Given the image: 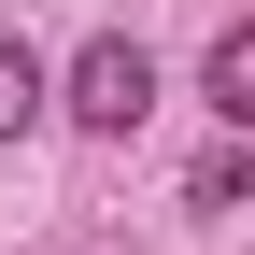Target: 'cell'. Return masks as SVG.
Masks as SVG:
<instances>
[{
    "label": "cell",
    "mask_w": 255,
    "mask_h": 255,
    "mask_svg": "<svg viewBox=\"0 0 255 255\" xmlns=\"http://www.w3.org/2000/svg\"><path fill=\"white\" fill-rule=\"evenodd\" d=\"M57 114H71L85 142H128V128L156 114V57L128 43V28H100V43L71 57V85H57Z\"/></svg>",
    "instance_id": "1"
},
{
    "label": "cell",
    "mask_w": 255,
    "mask_h": 255,
    "mask_svg": "<svg viewBox=\"0 0 255 255\" xmlns=\"http://www.w3.org/2000/svg\"><path fill=\"white\" fill-rule=\"evenodd\" d=\"M199 100H213V128H255V14H241V28H213V57H199Z\"/></svg>",
    "instance_id": "2"
},
{
    "label": "cell",
    "mask_w": 255,
    "mask_h": 255,
    "mask_svg": "<svg viewBox=\"0 0 255 255\" xmlns=\"http://www.w3.org/2000/svg\"><path fill=\"white\" fill-rule=\"evenodd\" d=\"M184 213H255V128H227V142L184 170Z\"/></svg>",
    "instance_id": "3"
},
{
    "label": "cell",
    "mask_w": 255,
    "mask_h": 255,
    "mask_svg": "<svg viewBox=\"0 0 255 255\" xmlns=\"http://www.w3.org/2000/svg\"><path fill=\"white\" fill-rule=\"evenodd\" d=\"M43 100H57V71L28 43H0V142H28V128H43Z\"/></svg>",
    "instance_id": "4"
}]
</instances>
